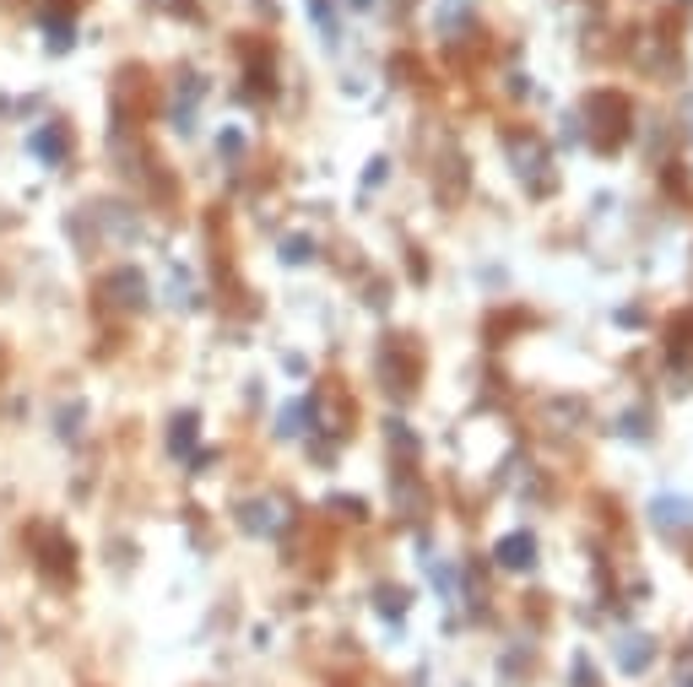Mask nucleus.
<instances>
[{"label":"nucleus","mask_w":693,"mask_h":687,"mask_svg":"<svg viewBox=\"0 0 693 687\" xmlns=\"http://www.w3.org/2000/svg\"><path fill=\"white\" fill-rule=\"evenodd\" d=\"M628 120H634V109H628V98H623V92H591V98H585V109H580L585 141H591L596 152L623 147V141H628Z\"/></svg>","instance_id":"1"},{"label":"nucleus","mask_w":693,"mask_h":687,"mask_svg":"<svg viewBox=\"0 0 693 687\" xmlns=\"http://www.w3.org/2000/svg\"><path fill=\"white\" fill-rule=\"evenodd\" d=\"M634 66L640 71H661V77H677V49H672V39H661V33H645V39L634 43Z\"/></svg>","instance_id":"5"},{"label":"nucleus","mask_w":693,"mask_h":687,"mask_svg":"<svg viewBox=\"0 0 693 687\" xmlns=\"http://www.w3.org/2000/svg\"><path fill=\"white\" fill-rule=\"evenodd\" d=\"M283 526H287L283 498H249L245 504V530H255V536H277Z\"/></svg>","instance_id":"7"},{"label":"nucleus","mask_w":693,"mask_h":687,"mask_svg":"<svg viewBox=\"0 0 693 687\" xmlns=\"http://www.w3.org/2000/svg\"><path fill=\"white\" fill-rule=\"evenodd\" d=\"M298 422H304V406H287V411H283V439L298 434Z\"/></svg>","instance_id":"9"},{"label":"nucleus","mask_w":693,"mask_h":687,"mask_svg":"<svg viewBox=\"0 0 693 687\" xmlns=\"http://www.w3.org/2000/svg\"><path fill=\"white\" fill-rule=\"evenodd\" d=\"M651 526L655 530H693V498H683V492H655L651 498Z\"/></svg>","instance_id":"3"},{"label":"nucleus","mask_w":693,"mask_h":687,"mask_svg":"<svg viewBox=\"0 0 693 687\" xmlns=\"http://www.w3.org/2000/svg\"><path fill=\"white\" fill-rule=\"evenodd\" d=\"M683 687H693V677H689V683H683Z\"/></svg>","instance_id":"12"},{"label":"nucleus","mask_w":693,"mask_h":687,"mask_svg":"<svg viewBox=\"0 0 693 687\" xmlns=\"http://www.w3.org/2000/svg\"><path fill=\"white\" fill-rule=\"evenodd\" d=\"M304 411H309V417H315V422L326 428L330 439H336V434H347V422H353V406L341 401L336 390H315V396H309V406H304Z\"/></svg>","instance_id":"4"},{"label":"nucleus","mask_w":693,"mask_h":687,"mask_svg":"<svg viewBox=\"0 0 693 687\" xmlns=\"http://www.w3.org/2000/svg\"><path fill=\"white\" fill-rule=\"evenodd\" d=\"M190 428H196V422H190V417H185V422H179V428H174V449H190V439H196V434H190Z\"/></svg>","instance_id":"10"},{"label":"nucleus","mask_w":693,"mask_h":687,"mask_svg":"<svg viewBox=\"0 0 693 687\" xmlns=\"http://www.w3.org/2000/svg\"><path fill=\"white\" fill-rule=\"evenodd\" d=\"M493 558H498L504 568H531L536 564V541H531L526 530H509V536L493 547Z\"/></svg>","instance_id":"8"},{"label":"nucleus","mask_w":693,"mask_h":687,"mask_svg":"<svg viewBox=\"0 0 693 687\" xmlns=\"http://www.w3.org/2000/svg\"><path fill=\"white\" fill-rule=\"evenodd\" d=\"M612 660H617V671L640 677V671H651L655 666V639H645V634H623V639L612 645Z\"/></svg>","instance_id":"6"},{"label":"nucleus","mask_w":693,"mask_h":687,"mask_svg":"<svg viewBox=\"0 0 693 687\" xmlns=\"http://www.w3.org/2000/svg\"><path fill=\"white\" fill-rule=\"evenodd\" d=\"M309 255H315V249H309L304 239H293V243H287V260H293V266H298V260H309Z\"/></svg>","instance_id":"11"},{"label":"nucleus","mask_w":693,"mask_h":687,"mask_svg":"<svg viewBox=\"0 0 693 687\" xmlns=\"http://www.w3.org/2000/svg\"><path fill=\"white\" fill-rule=\"evenodd\" d=\"M504 147H509V162H515L521 185H526L531 196H547V190H553V173H547V147H542L536 136H526V130H515Z\"/></svg>","instance_id":"2"}]
</instances>
